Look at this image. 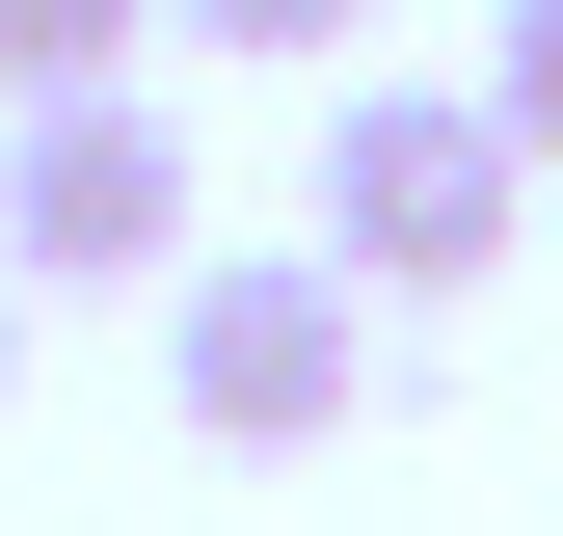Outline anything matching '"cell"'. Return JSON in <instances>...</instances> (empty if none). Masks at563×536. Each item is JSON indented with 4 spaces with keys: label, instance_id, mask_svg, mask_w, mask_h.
<instances>
[{
    "label": "cell",
    "instance_id": "6da1fadb",
    "mask_svg": "<svg viewBox=\"0 0 563 536\" xmlns=\"http://www.w3.org/2000/svg\"><path fill=\"white\" fill-rule=\"evenodd\" d=\"M296 242H322L376 322H456L483 268L537 242V161H510V108H483V81H349V108H322V215H296Z\"/></svg>",
    "mask_w": 563,
    "mask_h": 536
},
{
    "label": "cell",
    "instance_id": "7a4b0ae2",
    "mask_svg": "<svg viewBox=\"0 0 563 536\" xmlns=\"http://www.w3.org/2000/svg\"><path fill=\"white\" fill-rule=\"evenodd\" d=\"M376 376H402V322L349 295L322 242H188V268H162V402H188L216 456H322Z\"/></svg>",
    "mask_w": 563,
    "mask_h": 536
},
{
    "label": "cell",
    "instance_id": "3957f363",
    "mask_svg": "<svg viewBox=\"0 0 563 536\" xmlns=\"http://www.w3.org/2000/svg\"><path fill=\"white\" fill-rule=\"evenodd\" d=\"M216 242V161H188L162 81H81V108H0V268L27 295H162Z\"/></svg>",
    "mask_w": 563,
    "mask_h": 536
},
{
    "label": "cell",
    "instance_id": "277c9868",
    "mask_svg": "<svg viewBox=\"0 0 563 536\" xmlns=\"http://www.w3.org/2000/svg\"><path fill=\"white\" fill-rule=\"evenodd\" d=\"M134 54H162V0H0V108H81Z\"/></svg>",
    "mask_w": 563,
    "mask_h": 536
},
{
    "label": "cell",
    "instance_id": "5b68a950",
    "mask_svg": "<svg viewBox=\"0 0 563 536\" xmlns=\"http://www.w3.org/2000/svg\"><path fill=\"white\" fill-rule=\"evenodd\" d=\"M483 108H510V161L563 188V0H483Z\"/></svg>",
    "mask_w": 563,
    "mask_h": 536
},
{
    "label": "cell",
    "instance_id": "8992f818",
    "mask_svg": "<svg viewBox=\"0 0 563 536\" xmlns=\"http://www.w3.org/2000/svg\"><path fill=\"white\" fill-rule=\"evenodd\" d=\"M162 54H376V0H162Z\"/></svg>",
    "mask_w": 563,
    "mask_h": 536
},
{
    "label": "cell",
    "instance_id": "52a82bcc",
    "mask_svg": "<svg viewBox=\"0 0 563 536\" xmlns=\"http://www.w3.org/2000/svg\"><path fill=\"white\" fill-rule=\"evenodd\" d=\"M0 376H27V268H0Z\"/></svg>",
    "mask_w": 563,
    "mask_h": 536
}]
</instances>
